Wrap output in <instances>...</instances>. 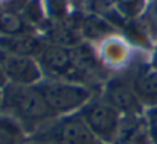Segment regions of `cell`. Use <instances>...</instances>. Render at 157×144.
<instances>
[{"instance_id": "5b68a950", "label": "cell", "mask_w": 157, "mask_h": 144, "mask_svg": "<svg viewBox=\"0 0 157 144\" xmlns=\"http://www.w3.org/2000/svg\"><path fill=\"white\" fill-rule=\"evenodd\" d=\"M104 100L110 106H113L124 118L144 115V105L134 94L131 82H127L121 77L110 79L105 84Z\"/></svg>"}, {"instance_id": "d6986e66", "label": "cell", "mask_w": 157, "mask_h": 144, "mask_svg": "<svg viewBox=\"0 0 157 144\" xmlns=\"http://www.w3.org/2000/svg\"><path fill=\"white\" fill-rule=\"evenodd\" d=\"M2 99H3V93H2V90H0V111H2Z\"/></svg>"}, {"instance_id": "e0dca14e", "label": "cell", "mask_w": 157, "mask_h": 144, "mask_svg": "<svg viewBox=\"0 0 157 144\" xmlns=\"http://www.w3.org/2000/svg\"><path fill=\"white\" fill-rule=\"evenodd\" d=\"M6 85H8V79L5 76V71H3V67H2V62H0V90H3Z\"/></svg>"}, {"instance_id": "2e32d148", "label": "cell", "mask_w": 157, "mask_h": 144, "mask_svg": "<svg viewBox=\"0 0 157 144\" xmlns=\"http://www.w3.org/2000/svg\"><path fill=\"white\" fill-rule=\"evenodd\" d=\"M18 144H48V143L44 140H41L40 137H37V135H31V137L23 138Z\"/></svg>"}, {"instance_id": "277c9868", "label": "cell", "mask_w": 157, "mask_h": 144, "mask_svg": "<svg viewBox=\"0 0 157 144\" xmlns=\"http://www.w3.org/2000/svg\"><path fill=\"white\" fill-rule=\"evenodd\" d=\"M78 114L92 131V134L102 144H111L116 140L122 126V115L104 99H92Z\"/></svg>"}, {"instance_id": "52a82bcc", "label": "cell", "mask_w": 157, "mask_h": 144, "mask_svg": "<svg viewBox=\"0 0 157 144\" xmlns=\"http://www.w3.org/2000/svg\"><path fill=\"white\" fill-rule=\"evenodd\" d=\"M40 58V67L41 70L48 71L55 77H64L70 74L73 70L72 59H70V52L67 47L56 46V44H49L43 47L41 53L38 55Z\"/></svg>"}, {"instance_id": "8992f818", "label": "cell", "mask_w": 157, "mask_h": 144, "mask_svg": "<svg viewBox=\"0 0 157 144\" xmlns=\"http://www.w3.org/2000/svg\"><path fill=\"white\" fill-rule=\"evenodd\" d=\"M0 62L8 79V84L15 85H37L41 82V67L34 58L18 56L0 52Z\"/></svg>"}, {"instance_id": "8fae6325", "label": "cell", "mask_w": 157, "mask_h": 144, "mask_svg": "<svg viewBox=\"0 0 157 144\" xmlns=\"http://www.w3.org/2000/svg\"><path fill=\"white\" fill-rule=\"evenodd\" d=\"M69 52H70L72 65L82 74H87L96 68L98 61H96L95 52L89 44H76L72 49H69Z\"/></svg>"}, {"instance_id": "5bb4252c", "label": "cell", "mask_w": 157, "mask_h": 144, "mask_svg": "<svg viewBox=\"0 0 157 144\" xmlns=\"http://www.w3.org/2000/svg\"><path fill=\"white\" fill-rule=\"evenodd\" d=\"M144 120L153 144H157V106L147 108L144 111Z\"/></svg>"}, {"instance_id": "ac0fdd59", "label": "cell", "mask_w": 157, "mask_h": 144, "mask_svg": "<svg viewBox=\"0 0 157 144\" xmlns=\"http://www.w3.org/2000/svg\"><path fill=\"white\" fill-rule=\"evenodd\" d=\"M154 68L157 70V52H156V55H154Z\"/></svg>"}, {"instance_id": "6da1fadb", "label": "cell", "mask_w": 157, "mask_h": 144, "mask_svg": "<svg viewBox=\"0 0 157 144\" xmlns=\"http://www.w3.org/2000/svg\"><path fill=\"white\" fill-rule=\"evenodd\" d=\"M2 93L3 99L0 112L15 118L25 132L35 135L55 118H58L51 111L37 85L8 84Z\"/></svg>"}, {"instance_id": "ba28073f", "label": "cell", "mask_w": 157, "mask_h": 144, "mask_svg": "<svg viewBox=\"0 0 157 144\" xmlns=\"http://www.w3.org/2000/svg\"><path fill=\"white\" fill-rule=\"evenodd\" d=\"M131 87L144 106H157V70L154 67L140 68L131 79Z\"/></svg>"}, {"instance_id": "7c38bea8", "label": "cell", "mask_w": 157, "mask_h": 144, "mask_svg": "<svg viewBox=\"0 0 157 144\" xmlns=\"http://www.w3.org/2000/svg\"><path fill=\"white\" fill-rule=\"evenodd\" d=\"M26 132L20 126V123L11 115L0 112V144H18Z\"/></svg>"}, {"instance_id": "7a4b0ae2", "label": "cell", "mask_w": 157, "mask_h": 144, "mask_svg": "<svg viewBox=\"0 0 157 144\" xmlns=\"http://www.w3.org/2000/svg\"><path fill=\"white\" fill-rule=\"evenodd\" d=\"M55 117L79 112L92 99V90L82 84L69 81H51L37 84Z\"/></svg>"}, {"instance_id": "9c48e42d", "label": "cell", "mask_w": 157, "mask_h": 144, "mask_svg": "<svg viewBox=\"0 0 157 144\" xmlns=\"http://www.w3.org/2000/svg\"><path fill=\"white\" fill-rule=\"evenodd\" d=\"M41 50H43V46L40 40L29 34L14 35V37H0V52L3 53L34 58L35 55H40Z\"/></svg>"}, {"instance_id": "3957f363", "label": "cell", "mask_w": 157, "mask_h": 144, "mask_svg": "<svg viewBox=\"0 0 157 144\" xmlns=\"http://www.w3.org/2000/svg\"><path fill=\"white\" fill-rule=\"evenodd\" d=\"M35 135L48 144H102L78 112L55 118Z\"/></svg>"}, {"instance_id": "30bf717a", "label": "cell", "mask_w": 157, "mask_h": 144, "mask_svg": "<svg viewBox=\"0 0 157 144\" xmlns=\"http://www.w3.org/2000/svg\"><path fill=\"white\" fill-rule=\"evenodd\" d=\"M111 144H153L145 126L144 115L125 117L116 140Z\"/></svg>"}, {"instance_id": "4fadbf2b", "label": "cell", "mask_w": 157, "mask_h": 144, "mask_svg": "<svg viewBox=\"0 0 157 144\" xmlns=\"http://www.w3.org/2000/svg\"><path fill=\"white\" fill-rule=\"evenodd\" d=\"M26 23L12 11H0V37L26 34Z\"/></svg>"}, {"instance_id": "9a60e30c", "label": "cell", "mask_w": 157, "mask_h": 144, "mask_svg": "<svg viewBox=\"0 0 157 144\" xmlns=\"http://www.w3.org/2000/svg\"><path fill=\"white\" fill-rule=\"evenodd\" d=\"M116 2L119 9L127 15H136L144 6V0H116Z\"/></svg>"}]
</instances>
